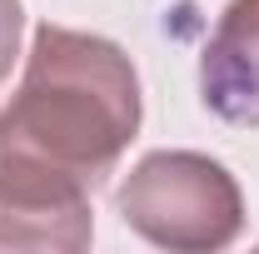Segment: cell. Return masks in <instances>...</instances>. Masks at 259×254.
Instances as JSON below:
<instances>
[{"instance_id": "obj_1", "label": "cell", "mask_w": 259, "mask_h": 254, "mask_svg": "<svg viewBox=\"0 0 259 254\" xmlns=\"http://www.w3.org/2000/svg\"><path fill=\"white\" fill-rule=\"evenodd\" d=\"M140 75L125 50L45 20L30 40L20 90L0 110V150L100 190L140 135Z\"/></svg>"}, {"instance_id": "obj_2", "label": "cell", "mask_w": 259, "mask_h": 254, "mask_svg": "<svg viewBox=\"0 0 259 254\" xmlns=\"http://www.w3.org/2000/svg\"><path fill=\"white\" fill-rule=\"evenodd\" d=\"M120 220L160 249L209 254L239 239L244 194L220 159L199 150H155L125 175Z\"/></svg>"}, {"instance_id": "obj_3", "label": "cell", "mask_w": 259, "mask_h": 254, "mask_svg": "<svg viewBox=\"0 0 259 254\" xmlns=\"http://www.w3.org/2000/svg\"><path fill=\"white\" fill-rule=\"evenodd\" d=\"M90 185L0 150V249H90Z\"/></svg>"}, {"instance_id": "obj_4", "label": "cell", "mask_w": 259, "mask_h": 254, "mask_svg": "<svg viewBox=\"0 0 259 254\" xmlns=\"http://www.w3.org/2000/svg\"><path fill=\"white\" fill-rule=\"evenodd\" d=\"M199 100L225 125L259 130V0H229L199 55Z\"/></svg>"}, {"instance_id": "obj_5", "label": "cell", "mask_w": 259, "mask_h": 254, "mask_svg": "<svg viewBox=\"0 0 259 254\" xmlns=\"http://www.w3.org/2000/svg\"><path fill=\"white\" fill-rule=\"evenodd\" d=\"M20 30H25L20 0H0V80L10 75V65H15V55H20Z\"/></svg>"}]
</instances>
